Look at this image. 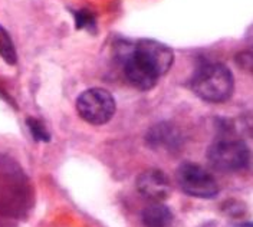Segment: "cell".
<instances>
[{"label":"cell","instance_id":"obj_7","mask_svg":"<svg viewBox=\"0 0 253 227\" xmlns=\"http://www.w3.org/2000/svg\"><path fill=\"white\" fill-rule=\"evenodd\" d=\"M138 193L151 203H163L171 193L170 179L157 168L147 170L137 177Z\"/></svg>","mask_w":253,"mask_h":227},{"label":"cell","instance_id":"obj_12","mask_svg":"<svg viewBox=\"0 0 253 227\" xmlns=\"http://www.w3.org/2000/svg\"><path fill=\"white\" fill-rule=\"evenodd\" d=\"M75 15V23H77V29H85V31H91L95 28V17L91 12L88 10H79L74 12Z\"/></svg>","mask_w":253,"mask_h":227},{"label":"cell","instance_id":"obj_11","mask_svg":"<svg viewBox=\"0 0 253 227\" xmlns=\"http://www.w3.org/2000/svg\"><path fill=\"white\" fill-rule=\"evenodd\" d=\"M26 125H28V128L31 131L33 140H36V141H43V143H47V141L50 140V135H49V132L45 130V125H43L41 121H38L36 118H28V119H26Z\"/></svg>","mask_w":253,"mask_h":227},{"label":"cell","instance_id":"obj_8","mask_svg":"<svg viewBox=\"0 0 253 227\" xmlns=\"http://www.w3.org/2000/svg\"><path fill=\"white\" fill-rule=\"evenodd\" d=\"M147 143L153 148H164L174 151L181 144V134L171 124H157L147 134Z\"/></svg>","mask_w":253,"mask_h":227},{"label":"cell","instance_id":"obj_2","mask_svg":"<svg viewBox=\"0 0 253 227\" xmlns=\"http://www.w3.org/2000/svg\"><path fill=\"white\" fill-rule=\"evenodd\" d=\"M115 110V99L104 88H89L77 99L79 116L91 125H104L110 122Z\"/></svg>","mask_w":253,"mask_h":227},{"label":"cell","instance_id":"obj_5","mask_svg":"<svg viewBox=\"0 0 253 227\" xmlns=\"http://www.w3.org/2000/svg\"><path fill=\"white\" fill-rule=\"evenodd\" d=\"M120 56H121L123 66H124L123 69H124L126 79L134 88H137L140 91H150L157 85L160 76L132 52L131 45H128V46L126 45L121 49Z\"/></svg>","mask_w":253,"mask_h":227},{"label":"cell","instance_id":"obj_1","mask_svg":"<svg viewBox=\"0 0 253 227\" xmlns=\"http://www.w3.org/2000/svg\"><path fill=\"white\" fill-rule=\"evenodd\" d=\"M191 89L197 97L206 102L221 104L233 94V74L223 64L206 62L197 68L191 79Z\"/></svg>","mask_w":253,"mask_h":227},{"label":"cell","instance_id":"obj_10","mask_svg":"<svg viewBox=\"0 0 253 227\" xmlns=\"http://www.w3.org/2000/svg\"><path fill=\"white\" fill-rule=\"evenodd\" d=\"M0 58L7 65H16V62H17L15 43H13L9 32L3 26H0Z\"/></svg>","mask_w":253,"mask_h":227},{"label":"cell","instance_id":"obj_13","mask_svg":"<svg viewBox=\"0 0 253 227\" xmlns=\"http://www.w3.org/2000/svg\"><path fill=\"white\" fill-rule=\"evenodd\" d=\"M236 227H252V223H243V225H239Z\"/></svg>","mask_w":253,"mask_h":227},{"label":"cell","instance_id":"obj_3","mask_svg":"<svg viewBox=\"0 0 253 227\" xmlns=\"http://www.w3.org/2000/svg\"><path fill=\"white\" fill-rule=\"evenodd\" d=\"M207 160L217 171L235 173L248 167L251 152L248 146L240 140H220L210 146Z\"/></svg>","mask_w":253,"mask_h":227},{"label":"cell","instance_id":"obj_4","mask_svg":"<svg viewBox=\"0 0 253 227\" xmlns=\"http://www.w3.org/2000/svg\"><path fill=\"white\" fill-rule=\"evenodd\" d=\"M180 189L186 194L196 198H214L219 194L216 179L202 165L194 162H183L175 174Z\"/></svg>","mask_w":253,"mask_h":227},{"label":"cell","instance_id":"obj_6","mask_svg":"<svg viewBox=\"0 0 253 227\" xmlns=\"http://www.w3.org/2000/svg\"><path fill=\"white\" fill-rule=\"evenodd\" d=\"M134 53L141 58L158 76L166 75L174 62V52L167 45L154 39H141L132 46Z\"/></svg>","mask_w":253,"mask_h":227},{"label":"cell","instance_id":"obj_9","mask_svg":"<svg viewBox=\"0 0 253 227\" xmlns=\"http://www.w3.org/2000/svg\"><path fill=\"white\" fill-rule=\"evenodd\" d=\"M174 216L171 210L163 203H151L141 213V223L144 227H170Z\"/></svg>","mask_w":253,"mask_h":227}]
</instances>
